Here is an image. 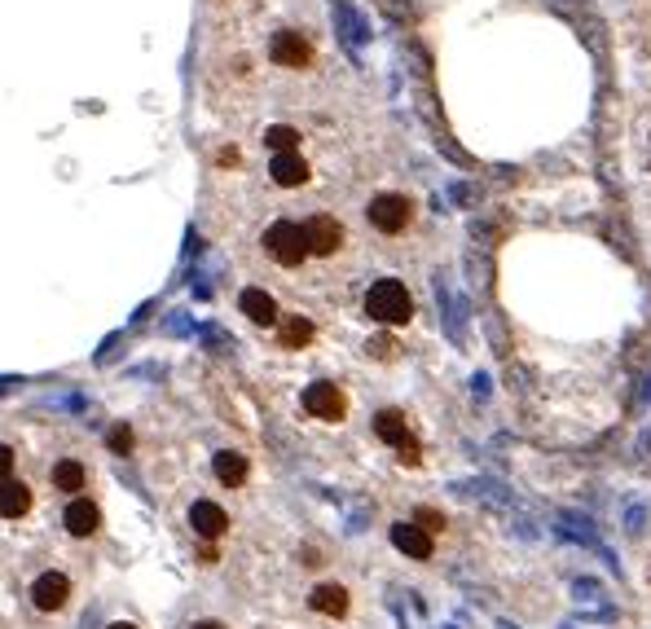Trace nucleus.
<instances>
[{
	"label": "nucleus",
	"instance_id": "f03ea898",
	"mask_svg": "<svg viewBox=\"0 0 651 629\" xmlns=\"http://www.w3.org/2000/svg\"><path fill=\"white\" fill-rule=\"evenodd\" d=\"M264 251H269V260H278L282 269L304 264V256H308L304 225H295V220H278V225H269L264 229Z\"/></svg>",
	"mask_w": 651,
	"mask_h": 629
},
{
	"label": "nucleus",
	"instance_id": "f3484780",
	"mask_svg": "<svg viewBox=\"0 0 651 629\" xmlns=\"http://www.w3.org/2000/svg\"><path fill=\"white\" fill-rule=\"evenodd\" d=\"M53 484H58L62 493H80L84 489V467L75 458H62L58 467H53Z\"/></svg>",
	"mask_w": 651,
	"mask_h": 629
},
{
	"label": "nucleus",
	"instance_id": "5701e85b",
	"mask_svg": "<svg viewBox=\"0 0 651 629\" xmlns=\"http://www.w3.org/2000/svg\"><path fill=\"white\" fill-rule=\"evenodd\" d=\"M9 471H14V449L0 445V480H9Z\"/></svg>",
	"mask_w": 651,
	"mask_h": 629
},
{
	"label": "nucleus",
	"instance_id": "2eb2a0df",
	"mask_svg": "<svg viewBox=\"0 0 651 629\" xmlns=\"http://www.w3.org/2000/svg\"><path fill=\"white\" fill-rule=\"evenodd\" d=\"M212 467H216V480L229 484V489H238V484L247 480V458L234 454V449H220V454L212 458Z\"/></svg>",
	"mask_w": 651,
	"mask_h": 629
},
{
	"label": "nucleus",
	"instance_id": "393cba45",
	"mask_svg": "<svg viewBox=\"0 0 651 629\" xmlns=\"http://www.w3.org/2000/svg\"><path fill=\"white\" fill-rule=\"evenodd\" d=\"M194 629H225V625H216V621H198Z\"/></svg>",
	"mask_w": 651,
	"mask_h": 629
},
{
	"label": "nucleus",
	"instance_id": "0eeeda50",
	"mask_svg": "<svg viewBox=\"0 0 651 629\" xmlns=\"http://www.w3.org/2000/svg\"><path fill=\"white\" fill-rule=\"evenodd\" d=\"M66 599H71V581H66L62 572H40L36 586H31V603H36L40 612H58Z\"/></svg>",
	"mask_w": 651,
	"mask_h": 629
},
{
	"label": "nucleus",
	"instance_id": "6ab92c4d",
	"mask_svg": "<svg viewBox=\"0 0 651 629\" xmlns=\"http://www.w3.org/2000/svg\"><path fill=\"white\" fill-rule=\"evenodd\" d=\"M264 146H269L273 154H286V150H295V146H300V132H295V128H286V124H273L269 132H264Z\"/></svg>",
	"mask_w": 651,
	"mask_h": 629
},
{
	"label": "nucleus",
	"instance_id": "dca6fc26",
	"mask_svg": "<svg viewBox=\"0 0 651 629\" xmlns=\"http://www.w3.org/2000/svg\"><path fill=\"white\" fill-rule=\"evenodd\" d=\"M374 432H379V440H388V445H401V440H410V427H405V414L401 410H379V414H374Z\"/></svg>",
	"mask_w": 651,
	"mask_h": 629
},
{
	"label": "nucleus",
	"instance_id": "4468645a",
	"mask_svg": "<svg viewBox=\"0 0 651 629\" xmlns=\"http://www.w3.org/2000/svg\"><path fill=\"white\" fill-rule=\"evenodd\" d=\"M308 603H313V612H322V616H348V590L344 586H317L308 594Z\"/></svg>",
	"mask_w": 651,
	"mask_h": 629
},
{
	"label": "nucleus",
	"instance_id": "f8f14e48",
	"mask_svg": "<svg viewBox=\"0 0 651 629\" xmlns=\"http://www.w3.org/2000/svg\"><path fill=\"white\" fill-rule=\"evenodd\" d=\"M31 511V489L18 480H0V515L5 520H18V515Z\"/></svg>",
	"mask_w": 651,
	"mask_h": 629
},
{
	"label": "nucleus",
	"instance_id": "423d86ee",
	"mask_svg": "<svg viewBox=\"0 0 651 629\" xmlns=\"http://www.w3.org/2000/svg\"><path fill=\"white\" fill-rule=\"evenodd\" d=\"M269 58L278 66H295V71H300V66L313 62V44H308L300 31H278L269 44Z\"/></svg>",
	"mask_w": 651,
	"mask_h": 629
},
{
	"label": "nucleus",
	"instance_id": "9b49d317",
	"mask_svg": "<svg viewBox=\"0 0 651 629\" xmlns=\"http://www.w3.org/2000/svg\"><path fill=\"white\" fill-rule=\"evenodd\" d=\"M269 176H273V181H278V185H286V190H295V185H304V181H308V163H304L295 150L273 154V168H269Z\"/></svg>",
	"mask_w": 651,
	"mask_h": 629
},
{
	"label": "nucleus",
	"instance_id": "a878e982",
	"mask_svg": "<svg viewBox=\"0 0 651 629\" xmlns=\"http://www.w3.org/2000/svg\"><path fill=\"white\" fill-rule=\"evenodd\" d=\"M110 629H137V625H128V621H119V625H110Z\"/></svg>",
	"mask_w": 651,
	"mask_h": 629
},
{
	"label": "nucleus",
	"instance_id": "f257e3e1",
	"mask_svg": "<svg viewBox=\"0 0 651 629\" xmlns=\"http://www.w3.org/2000/svg\"><path fill=\"white\" fill-rule=\"evenodd\" d=\"M366 317H374L379 326H405L414 317V300L396 278H383L370 286L366 295Z\"/></svg>",
	"mask_w": 651,
	"mask_h": 629
},
{
	"label": "nucleus",
	"instance_id": "6e6552de",
	"mask_svg": "<svg viewBox=\"0 0 651 629\" xmlns=\"http://www.w3.org/2000/svg\"><path fill=\"white\" fill-rule=\"evenodd\" d=\"M62 524H66V533H71V537H93L97 528H102V511H97L93 498H71V502H66Z\"/></svg>",
	"mask_w": 651,
	"mask_h": 629
},
{
	"label": "nucleus",
	"instance_id": "4be33fe9",
	"mask_svg": "<svg viewBox=\"0 0 651 629\" xmlns=\"http://www.w3.org/2000/svg\"><path fill=\"white\" fill-rule=\"evenodd\" d=\"M396 454H401V462H410V467H414V462H418V440L414 436L401 440V445H396Z\"/></svg>",
	"mask_w": 651,
	"mask_h": 629
},
{
	"label": "nucleus",
	"instance_id": "20e7f679",
	"mask_svg": "<svg viewBox=\"0 0 651 629\" xmlns=\"http://www.w3.org/2000/svg\"><path fill=\"white\" fill-rule=\"evenodd\" d=\"M304 242H308V256H335L344 247V225L335 216H313L304 220Z\"/></svg>",
	"mask_w": 651,
	"mask_h": 629
},
{
	"label": "nucleus",
	"instance_id": "a211bd4d",
	"mask_svg": "<svg viewBox=\"0 0 651 629\" xmlns=\"http://www.w3.org/2000/svg\"><path fill=\"white\" fill-rule=\"evenodd\" d=\"M313 339V322L308 317H282V344L286 348H304Z\"/></svg>",
	"mask_w": 651,
	"mask_h": 629
},
{
	"label": "nucleus",
	"instance_id": "7ed1b4c3",
	"mask_svg": "<svg viewBox=\"0 0 651 629\" xmlns=\"http://www.w3.org/2000/svg\"><path fill=\"white\" fill-rule=\"evenodd\" d=\"M410 220H414V203L405 194H379V198H370V225L379 229V234H401Z\"/></svg>",
	"mask_w": 651,
	"mask_h": 629
},
{
	"label": "nucleus",
	"instance_id": "b1692460",
	"mask_svg": "<svg viewBox=\"0 0 651 629\" xmlns=\"http://www.w3.org/2000/svg\"><path fill=\"white\" fill-rule=\"evenodd\" d=\"M370 352H374V357H392V344H388V339H374Z\"/></svg>",
	"mask_w": 651,
	"mask_h": 629
},
{
	"label": "nucleus",
	"instance_id": "1a4fd4ad",
	"mask_svg": "<svg viewBox=\"0 0 651 629\" xmlns=\"http://www.w3.org/2000/svg\"><path fill=\"white\" fill-rule=\"evenodd\" d=\"M190 528L203 537V542H216V537L229 528V515L220 511L216 502H194L190 506Z\"/></svg>",
	"mask_w": 651,
	"mask_h": 629
},
{
	"label": "nucleus",
	"instance_id": "9d476101",
	"mask_svg": "<svg viewBox=\"0 0 651 629\" xmlns=\"http://www.w3.org/2000/svg\"><path fill=\"white\" fill-rule=\"evenodd\" d=\"M392 546L410 559H432V533L418 524H392Z\"/></svg>",
	"mask_w": 651,
	"mask_h": 629
},
{
	"label": "nucleus",
	"instance_id": "412c9836",
	"mask_svg": "<svg viewBox=\"0 0 651 629\" xmlns=\"http://www.w3.org/2000/svg\"><path fill=\"white\" fill-rule=\"evenodd\" d=\"M110 445H115L119 454H128V449H132V432H128V427H115V432H110Z\"/></svg>",
	"mask_w": 651,
	"mask_h": 629
},
{
	"label": "nucleus",
	"instance_id": "39448f33",
	"mask_svg": "<svg viewBox=\"0 0 651 629\" xmlns=\"http://www.w3.org/2000/svg\"><path fill=\"white\" fill-rule=\"evenodd\" d=\"M304 410L313 418H326V423H339L348 410V401L335 383H313V388H304Z\"/></svg>",
	"mask_w": 651,
	"mask_h": 629
},
{
	"label": "nucleus",
	"instance_id": "ddd939ff",
	"mask_svg": "<svg viewBox=\"0 0 651 629\" xmlns=\"http://www.w3.org/2000/svg\"><path fill=\"white\" fill-rule=\"evenodd\" d=\"M238 304H242V313H247L256 326H273V322H278V304H273V295L256 291V286H251V291H242Z\"/></svg>",
	"mask_w": 651,
	"mask_h": 629
},
{
	"label": "nucleus",
	"instance_id": "aec40b11",
	"mask_svg": "<svg viewBox=\"0 0 651 629\" xmlns=\"http://www.w3.org/2000/svg\"><path fill=\"white\" fill-rule=\"evenodd\" d=\"M414 524H418V528H427V533H436V528H445V515L432 511V506H418Z\"/></svg>",
	"mask_w": 651,
	"mask_h": 629
}]
</instances>
